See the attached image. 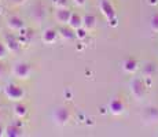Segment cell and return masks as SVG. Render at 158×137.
I'll return each mask as SVG.
<instances>
[{
  "label": "cell",
  "mask_w": 158,
  "mask_h": 137,
  "mask_svg": "<svg viewBox=\"0 0 158 137\" xmlns=\"http://www.w3.org/2000/svg\"><path fill=\"white\" fill-rule=\"evenodd\" d=\"M99 8H101L103 17L110 23V26H117V14H115V8L110 0H99Z\"/></svg>",
  "instance_id": "cell-1"
},
{
  "label": "cell",
  "mask_w": 158,
  "mask_h": 137,
  "mask_svg": "<svg viewBox=\"0 0 158 137\" xmlns=\"http://www.w3.org/2000/svg\"><path fill=\"white\" fill-rule=\"evenodd\" d=\"M3 93H4V96L7 97L8 100H11V102H21V100L23 99V96H25L23 88L14 84V82H8L4 87V89H3Z\"/></svg>",
  "instance_id": "cell-2"
},
{
  "label": "cell",
  "mask_w": 158,
  "mask_h": 137,
  "mask_svg": "<svg viewBox=\"0 0 158 137\" xmlns=\"http://www.w3.org/2000/svg\"><path fill=\"white\" fill-rule=\"evenodd\" d=\"M11 73L18 80H28L30 73H32V66L28 62H17L13 65Z\"/></svg>",
  "instance_id": "cell-3"
},
{
  "label": "cell",
  "mask_w": 158,
  "mask_h": 137,
  "mask_svg": "<svg viewBox=\"0 0 158 137\" xmlns=\"http://www.w3.org/2000/svg\"><path fill=\"white\" fill-rule=\"evenodd\" d=\"M70 118H72V112L66 106H59V107H56L52 112L54 122H55L56 125H59V126L66 125L69 121H70Z\"/></svg>",
  "instance_id": "cell-4"
},
{
  "label": "cell",
  "mask_w": 158,
  "mask_h": 137,
  "mask_svg": "<svg viewBox=\"0 0 158 137\" xmlns=\"http://www.w3.org/2000/svg\"><path fill=\"white\" fill-rule=\"evenodd\" d=\"M131 93L136 100H142L146 95V84L140 78H133L131 81Z\"/></svg>",
  "instance_id": "cell-5"
},
{
  "label": "cell",
  "mask_w": 158,
  "mask_h": 137,
  "mask_svg": "<svg viewBox=\"0 0 158 137\" xmlns=\"http://www.w3.org/2000/svg\"><path fill=\"white\" fill-rule=\"evenodd\" d=\"M4 44L7 47L8 52L10 54H19L22 50V42L19 41V38H17L14 34H6L4 36Z\"/></svg>",
  "instance_id": "cell-6"
},
{
  "label": "cell",
  "mask_w": 158,
  "mask_h": 137,
  "mask_svg": "<svg viewBox=\"0 0 158 137\" xmlns=\"http://www.w3.org/2000/svg\"><path fill=\"white\" fill-rule=\"evenodd\" d=\"M7 27L11 32H22L25 29V22L18 15H11L7 18Z\"/></svg>",
  "instance_id": "cell-7"
},
{
  "label": "cell",
  "mask_w": 158,
  "mask_h": 137,
  "mask_svg": "<svg viewBox=\"0 0 158 137\" xmlns=\"http://www.w3.org/2000/svg\"><path fill=\"white\" fill-rule=\"evenodd\" d=\"M109 110L113 115H121L124 111H125V103L123 102V99L120 97H114V99L110 100L109 103Z\"/></svg>",
  "instance_id": "cell-8"
},
{
  "label": "cell",
  "mask_w": 158,
  "mask_h": 137,
  "mask_svg": "<svg viewBox=\"0 0 158 137\" xmlns=\"http://www.w3.org/2000/svg\"><path fill=\"white\" fill-rule=\"evenodd\" d=\"M72 17V13L68 7H60V8H56L55 11V21L59 25H68L69 23V19Z\"/></svg>",
  "instance_id": "cell-9"
},
{
  "label": "cell",
  "mask_w": 158,
  "mask_h": 137,
  "mask_svg": "<svg viewBox=\"0 0 158 137\" xmlns=\"http://www.w3.org/2000/svg\"><path fill=\"white\" fill-rule=\"evenodd\" d=\"M58 34H59L58 30L52 29V27H47V29L41 33V41H43L44 44H54V42L58 40Z\"/></svg>",
  "instance_id": "cell-10"
},
{
  "label": "cell",
  "mask_w": 158,
  "mask_h": 137,
  "mask_svg": "<svg viewBox=\"0 0 158 137\" xmlns=\"http://www.w3.org/2000/svg\"><path fill=\"white\" fill-rule=\"evenodd\" d=\"M58 32H59V36L62 37V40L65 41H72L76 38V30L69 25H62Z\"/></svg>",
  "instance_id": "cell-11"
},
{
  "label": "cell",
  "mask_w": 158,
  "mask_h": 137,
  "mask_svg": "<svg viewBox=\"0 0 158 137\" xmlns=\"http://www.w3.org/2000/svg\"><path fill=\"white\" fill-rule=\"evenodd\" d=\"M138 69H139V62L135 59V58H127V59L123 62V70L125 73L132 74V73H135Z\"/></svg>",
  "instance_id": "cell-12"
},
{
  "label": "cell",
  "mask_w": 158,
  "mask_h": 137,
  "mask_svg": "<svg viewBox=\"0 0 158 137\" xmlns=\"http://www.w3.org/2000/svg\"><path fill=\"white\" fill-rule=\"evenodd\" d=\"M13 111H14L15 117L19 118V119H22V118H25L26 115H28L29 110H28V106H26L25 103L15 102V104H14V107H13Z\"/></svg>",
  "instance_id": "cell-13"
},
{
  "label": "cell",
  "mask_w": 158,
  "mask_h": 137,
  "mask_svg": "<svg viewBox=\"0 0 158 137\" xmlns=\"http://www.w3.org/2000/svg\"><path fill=\"white\" fill-rule=\"evenodd\" d=\"M4 135L7 137H21L23 135V130L18 123H10L4 129Z\"/></svg>",
  "instance_id": "cell-14"
},
{
  "label": "cell",
  "mask_w": 158,
  "mask_h": 137,
  "mask_svg": "<svg viewBox=\"0 0 158 137\" xmlns=\"http://www.w3.org/2000/svg\"><path fill=\"white\" fill-rule=\"evenodd\" d=\"M83 26L85 27L88 32H91V30L95 29L96 26V17L92 14H85L83 17Z\"/></svg>",
  "instance_id": "cell-15"
},
{
  "label": "cell",
  "mask_w": 158,
  "mask_h": 137,
  "mask_svg": "<svg viewBox=\"0 0 158 137\" xmlns=\"http://www.w3.org/2000/svg\"><path fill=\"white\" fill-rule=\"evenodd\" d=\"M68 25L70 27H73L74 30L80 29V27H83V17L77 13H72V17H70V19H69Z\"/></svg>",
  "instance_id": "cell-16"
},
{
  "label": "cell",
  "mask_w": 158,
  "mask_h": 137,
  "mask_svg": "<svg viewBox=\"0 0 158 137\" xmlns=\"http://www.w3.org/2000/svg\"><path fill=\"white\" fill-rule=\"evenodd\" d=\"M45 14H47V11H45V7L44 6H36L35 7V11H33V18H35L36 21H43L45 18Z\"/></svg>",
  "instance_id": "cell-17"
},
{
  "label": "cell",
  "mask_w": 158,
  "mask_h": 137,
  "mask_svg": "<svg viewBox=\"0 0 158 137\" xmlns=\"http://www.w3.org/2000/svg\"><path fill=\"white\" fill-rule=\"evenodd\" d=\"M146 118H147L148 121L157 122L158 121V108L157 107H148L146 110Z\"/></svg>",
  "instance_id": "cell-18"
},
{
  "label": "cell",
  "mask_w": 158,
  "mask_h": 137,
  "mask_svg": "<svg viewBox=\"0 0 158 137\" xmlns=\"http://www.w3.org/2000/svg\"><path fill=\"white\" fill-rule=\"evenodd\" d=\"M154 73H156V65L154 63H147L146 66H143V74L146 78H150Z\"/></svg>",
  "instance_id": "cell-19"
},
{
  "label": "cell",
  "mask_w": 158,
  "mask_h": 137,
  "mask_svg": "<svg viewBox=\"0 0 158 137\" xmlns=\"http://www.w3.org/2000/svg\"><path fill=\"white\" fill-rule=\"evenodd\" d=\"M88 34V30L85 27H80V29H76V38H78V40H84V38L87 37Z\"/></svg>",
  "instance_id": "cell-20"
},
{
  "label": "cell",
  "mask_w": 158,
  "mask_h": 137,
  "mask_svg": "<svg viewBox=\"0 0 158 137\" xmlns=\"http://www.w3.org/2000/svg\"><path fill=\"white\" fill-rule=\"evenodd\" d=\"M7 54H10V52H8V50H7V47H6L4 41H0V60L4 59V58L7 56Z\"/></svg>",
  "instance_id": "cell-21"
},
{
  "label": "cell",
  "mask_w": 158,
  "mask_h": 137,
  "mask_svg": "<svg viewBox=\"0 0 158 137\" xmlns=\"http://www.w3.org/2000/svg\"><path fill=\"white\" fill-rule=\"evenodd\" d=\"M150 26L154 32H158V14H154L150 19Z\"/></svg>",
  "instance_id": "cell-22"
},
{
  "label": "cell",
  "mask_w": 158,
  "mask_h": 137,
  "mask_svg": "<svg viewBox=\"0 0 158 137\" xmlns=\"http://www.w3.org/2000/svg\"><path fill=\"white\" fill-rule=\"evenodd\" d=\"M6 73H7V69H6V65L0 60V80H2L3 77L6 75Z\"/></svg>",
  "instance_id": "cell-23"
},
{
  "label": "cell",
  "mask_w": 158,
  "mask_h": 137,
  "mask_svg": "<svg viewBox=\"0 0 158 137\" xmlns=\"http://www.w3.org/2000/svg\"><path fill=\"white\" fill-rule=\"evenodd\" d=\"M66 0H54V4H55L56 8H60V7H66Z\"/></svg>",
  "instance_id": "cell-24"
},
{
  "label": "cell",
  "mask_w": 158,
  "mask_h": 137,
  "mask_svg": "<svg viewBox=\"0 0 158 137\" xmlns=\"http://www.w3.org/2000/svg\"><path fill=\"white\" fill-rule=\"evenodd\" d=\"M85 2L87 0H73V4L77 7H83V6H85Z\"/></svg>",
  "instance_id": "cell-25"
},
{
  "label": "cell",
  "mask_w": 158,
  "mask_h": 137,
  "mask_svg": "<svg viewBox=\"0 0 158 137\" xmlns=\"http://www.w3.org/2000/svg\"><path fill=\"white\" fill-rule=\"evenodd\" d=\"M3 132H4V129H3V127L0 126V136H3V135H4V133H3Z\"/></svg>",
  "instance_id": "cell-26"
},
{
  "label": "cell",
  "mask_w": 158,
  "mask_h": 137,
  "mask_svg": "<svg viewBox=\"0 0 158 137\" xmlns=\"http://www.w3.org/2000/svg\"><path fill=\"white\" fill-rule=\"evenodd\" d=\"M157 0H150V4H156Z\"/></svg>",
  "instance_id": "cell-27"
},
{
  "label": "cell",
  "mask_w": 158,
  "mask_h": 137,
  "mask_svg": "<svg viewBox=\"0 0 158 137\" xmlns=\"http://www.w3.org/2000/svg\"><path fill=\"white\" fill-rule=\"evenodd\" d=\"M0 33H2V23H0Z\"/></svg>",
  "instance_id": "cell-28"
},
{
  "label": "cell",
  "mask_w": 158,
  "mask_h": 137,
  "mask_svg": "<svg viewBox=\"0 0 158 137\" xmlns=\"http://www.w3.org/2000/svg\"><path fill=\"white\" fill-rule=\"evenodd\" d=\"M0 14H2V8H0Z\"/></svg>",
  "instance_id": "cell-29"
},
{
  "label": "cell",
  "mask_w": 158,
  "mask_h": 137,
  "mask_svg": "<svg viewBox=\"0 0 158 137\" xmlns=\"http://www.w3.org/2000/svg\"><path fill=\"white\" fill-rule=\"evenodd\" d=\"M0 2H2V0H0Z\"/></svg>",
  "instance_id": "cell-30"
}]
</instances>
